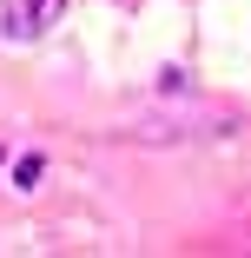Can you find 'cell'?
<instances>
[{
    "label": "cell",
    "instance_id": "1",
    "mask_svg": "<svg viewBox=\"0 0 251 258\" xmlns=\"http://www.w3.org/2000/svg\"><path fill=\"white\" fill-rule=\"evenodd\" d=\"M225 133H238V113L225 106H179V113H152L126 126V139H225Z\"/></svg>",
    "mask_w": 251,
    "mask_h": 258
},
{
    "label": "cell",
    "instance_id": "2",
    "mask_svg": "<svg viewBox=\"0 0 251 258\" xmlns=\"http://www.w3.org/2000/svg\"><path fill=\"white\" fill-rule=\"evenodd\" d=\"M60 20H66V0H14V7L0 14V40L33 46L46 27H60Z\"/></svg>",
    "mask_w": 251,
    "mask_h": 258
},
{
    "label": "cell",
    "instance_id": "3",
    "mask_svg": "<svg viewBox=\"0 0 251 258\" xmlns=\"http://www.w3.org/2000/svg\"><path fill=\"white\" fill-rule=\"evenodd\" d=\"M46 179V152H14L7 159V192H40Z\"/></svg>",
    "mask_w": 251,
    "mask_h": 258
},
{
    "label": "cell",
    "instance_id": "4",
    "mask_svg": "<svg viewBox=\"0 0 251 258\" xmlns=\"http://www.w3.org/2000/svg\"><path fill=\"white\" fill-rule=\"evenodd\" d=\"M159 93H192V73H185V67H165V73H159Z\"/></svg>",
    "mask_w": 251,
    "mask_h": 258
}]
</instances>
